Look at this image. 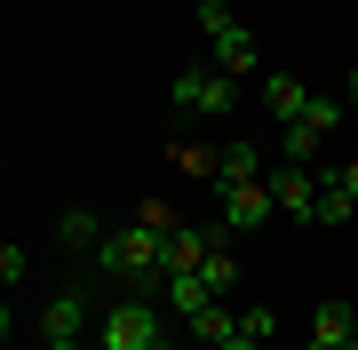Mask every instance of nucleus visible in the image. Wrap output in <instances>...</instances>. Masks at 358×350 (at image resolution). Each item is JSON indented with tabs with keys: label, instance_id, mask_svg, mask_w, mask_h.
<instances>
[{
	"label": "nucleus",
	"instance_id": "1",
	"mask_svg": "<svg viewBox=\"0 0 358 350\" xmlns=\"http://www.w3.org/2000/svg\"><path fill=\"white\" fill-rule=\"evenodd\" d=\"M96 263H103V279H120L128 295H152V286L167 279V231L159 223H128V231H103V247H96Z\"/></svg>",
	"mask_w": 358,
	"mask_h": 350
},
{
	"label": "nucleus",
	"instance_id": "2",
	"mask_svg": "<svg viewBox=\"0 0 358 350\" xmlns=\"http://www.w3.org/2000/svg\"><path fill=\"white\" fill-rule=\"evenodd\" d=\"M159 342H167V326H159V302H152V295L112 302V311H103V326L88 335V350H159Z\"/></svg>",
	"mask_w": 358,
	"mask_h": 350
},
{
	"label": "nucleus",
	"instance_id": "3",
	"mask_svg": "<svg viewBox=\"0 0 358 350\" xmlns=\"http://www.w3.org/2000/svg\"><path fill=\"white\" fill-rule=\"evenodd\" d=\"M199 32H207V64L215 72H231V80L255 72V32H247L223 0H199Z\"/></svg>",
	"mask_w": 358,
	"mask_h": 350
},
{
	"label": "nucleus",
	"instance_id": "4",
	"mask_svg": "<svg viewBox=\"0 0 358 350\" xmlns=\"http://www.w3.org/2000/svg\"><path fill=\"white\" fill-rule=\"evenodd\" d=\"M167 104H176V112H199V119H223L239 96H231V72H215V64H183L176 80H167Z\"/></svg>",
	"mask_w": 358,
	"mask_h": 350
},
{
	"label": "nucleus",
	"instance_id": "5",
	"mask_svg": "<svg viewBox=\"0 0 358 350\" xmlns=\"http://www.w3.org/2000/svg\"><path fill=\"white\" fill-rule=\"evenodd\" d=\"M40 342H88V286H64L40 302Z\"/></svg>",
	"mask_w": 358,
	"mask_h": 350
},
{
	"label": "nucleus",
	"instance_id": "6",
	"mask_svg": "<svg viewBox=\"0 0 358 350\" xmlns=\"http://www.w3.org/2000/svg\"><path fill=\"white\" fill-rule=\"evenodd\" d=\"M271 183V207L294 215V223H319V175L310 168H279V175H263Z\"/></svg>",
	"mask_w": 358,
	"mask_h": 350
},
{
	"label": "nucleus",
	"instance_id": "7",
	"mask_svg": "<svg viewBox=\"0 0 358 350\" xmlns=\"http://www.w3.org/2000/svg\"><path fill=\"white\" fill-rule=\"evenodd\" d=\"M271 215H279V207H271V183L263 175L255 183H223V223H231V231H263Z\"/></svg>",
	"mask_w": 358,
	"mask_h": 350
},
{
	"label": "nucleus",
	"instance_id": "8",
	"mask_svg": "<svg viewBox=\"0 0 358 350\" xmlns=\"http://www.w3.org/2000/svg\"><path fill=\"white\" fill-rule=\"evenodd\" d=\"M263 104L279 112V128H287V119H303L310 88H303V80H294V72H263Z\"/></svg>",
	"mask_w": 358,
	"mask_h": 350
},
{
	"label": "nucleus",
	"instance_id": "9",
	"mask_svg": "<svg viewBox=\"0 0 358 350\" xmlns=\"http://www.w3.org/2000/svg\"><path fill=\"white\" fill-rule=\"evenodd\" d=\"M255 175H263V152L247 136H231L223 152H215V183H255Z\"/></svg>",
	"mask_w": 358,
	"mask_h": 350
},
{
	"label": "nucleus",
	"instance_id": "10",
	"mask_svg": "<svg viewBox=\"0 0 358 350\" xmlns=\"http://www.w3.org/2000/svg\"><path fill=\"white\" fill-rule=\"evenodd\" d=\"M56 239H64L72 255H96V247H103V215H96V207H64V223H56Z\"/></svg>",
	"mask_w": 358,
	"mask_h": 350
},
{
	"label": "nucleus",
	"instance_id": "11",
	"mask_svg": "<svg viewBox=\"0 0 358 350\" xmlns=\"http://www.w3.org/2000/svg\"><path fill=\"white\" fill-rule=\"evenodd\" d=\"M159 286H167V311H176V319H192V311H207V302H215V295H207V279H199V271H167Z\"/></svg>",
	"mask_w": 358,
	"mask_h": 350
},
{
	"label": "nucleus",
	"instance_id": "12",
	"mask_svg": "<svg viewBox=\"0 0 358 350\" xmlns=\"http://www.w3.org/2000/svg\"><path fill=\"white\" fill-rule=\"evenodd\" d=\"M358 335V319H350V302H319V319H310V342H327V350H343Z\"/></svg>",
	"mask_w": 358,
	"mask_h": 350
},
{
	"label": "nucleus",
	"instance_id": "13",
	"mask_svg": "<svg viewBox=\"0 0 358 350\" xmlns=\"http://www.w3.org/2000/svg\"><path fill=\"white\" fill-rule=\"evenodd\" d=\"M183 326H192V342H231V326H239V311H231V302H207V311H192V319H183Z\"/></svg>",
	"mask_w": 358,
	"mask_h": 350
},
{
	"label": "nucleus",
	"instance_id": "14",
	"mask_svg": "<svg viewBox=\"0 0 358 350\" xmlns=\"http://www.w3.org/2000/svg\"><path fill=\"white\" fill-rule=\"evenodd\" d=\"M319 128H303V119H287V128H279V152H287V168H319Z\"/></svg>",
	"mask_w": 358,
	"mask_h": 350
},
{
	"label": "nucleus",
	"instance_id": "15",
	"mask_svg": "<svg viewBox=\"0 0 358 350\" xmlns=\"http://www.w3.org/2000/svg\"><path fill=\"white\" fill-rule=\"evenodd\" d=\"M199 279H207V295H215V302H231V286H239V255H231V247H207Z\"/></svg>",
	"mask_w": 358,
	"mask_h": 350
},
{
	"label": "nucleus",
	"instance_id": "16",
	"mask_svg": "<svg viewBox=\"0 0 358 350\" xmlns=\"http://www.w3.org/2000/svg\"><path fill=\"white\" fill-rule=\"evenodd\" d=\"M358 207H350V191H343V183H334V175H319V223H350Z\"/></svg>",
	"mask_w": 358,
	"mask_h": 350
},
{
	"label": "nucleus",
	"instance_id": "17",
	"mask_svg": "<svg viewBox=\"0 0 358 350\" xmlns=\"http://www.w3.org/2000/svg\"><path fill=\"white\" fill-rule=\"evenodd\" d=\"M303 128L334 136V128H343V96H310V104H303Z\"/></svg>",
	"mask_w": 358,
	"mask_h": 350
},
{
	"label": "nucleus",
	"instance_id": "18",
	"mask_svg": "<svg viewBox=\"0 0 358 350\" xmlns=\"http://www.w3.org/2000/svg\"><path fill=\"white\" fill-rule=\"evenodd\" d=\"M24 271H32V263H24V247H8V239H0V295H8V286H24Z\"/></svg>",
	"mask_w": 358,
	"mask_h": 350
},
{
	"label": "nucleus",
	"instance_id": "19",
	"mask_svg": "<svg viewBox=\"0 0 358 350\" xmlns=\"http://www.w3.org/2000/svg\"><path fill=\"white\" fill-rule=\"evenodd\" d=\"M239 335H255V342H271V335H279V319H271L263 302H247V311H239Z\"/></svg>",
	"mask_w": 358,
	"mask_h": 350
},
{
	"label": "nucleus",
	"instance_id": "20",
	"mask_svg": "<svg viewBox=\"0 0 358 350\" xmlns=\"http://www.w3.org/2000/svg\"><path fill=\"white\" fill-rule=\"evenodd\" d=\"M8 342H16V302L0 295V350H8Z\"/></svg>",
	"mask_w": 358,
	"mask_h": 350
},
{
	"label": "nucleus",
	"instance_id": "21",
	"mask_svg": "<svg viewBox=\"0 0 358 350\" xmlns=\"http://www.w3.org/2000/svg\"><path fill=\"white\" fill-rule=\"evenodd\" d=\"M334 183H343V191H350V207H358V159H343V168H334Z\"/></svg>",
	"mask_w": 358,
	"mask_h": 350
},
{
	"label": "nucleus",
	"instance_id": "22",
	"mask_svg": "<svg viewBox=\"0 0 358 350\" xmlns=\"http://www.w3.org/2000/svg\"><path fill=\"white\" fill-rule=\"evenodd\" d=\"M223 350H263V342H255V335H239V326H231V342H223Z\"/></svg>",
	"mask_w": 358,
	"mask_h": 350
},
{
	"label": "nucleus",
	"instance_id": "23",
	"mask_svg": "<svg viewBox=\"0 0 358 350\" xmlns=\"http://www.w3.org/2000/svg\"><path fill=\"white\" fill-rule=\"evenodd\" d=\"M40 350H88V342H40Z\"/></svg>",
	"mask_w": 358,
	"mask_h": 350
},
{
	"label": "nucleus",
	"instance_id": "24",
	"mask_svg": "<svg viewBox=\"0 0 358 350\" xmlns=\"http://www.w3.org/2000/svg\"><path fill=\"white\" fill-rule=\"evenodd\" d=\"M183 350H215V342H183Z\"/></svg>",
	"mask_w": 358,
	"mask_h": 350
},
{
	"label": "nucleus",
	"instance_id": "25",
	"mask_svg": "<svg viewBox=\"0 0 358 350\" xmlns=\"http://www.w3.org/2000/svg\"><path fill=\"white\" fill-rule=\"evenodd\" d=\"M350 104H358V72H350Z\"/></svg>",
	"mask_w": 358,
	"mask_h": 350
},
{
	"label": "nucleus",
	"instance_id": "26",
	"mask_svg": "<svg viewBox=\"0 0 358 350\" xmlns=\"http://www.w3.org/2000/svg\"><path fill=\"white\" fill-rule=\"evenodd\" d=\"M303 350H327V342H303Z\"/></svg>",
	"mask_w": 358,
	"mask_h": 350
},
{
	"label": "nucleus",
	"instance_id": "27",
	"mask_svg": "<svg viewBox=\"0 0 358 350\" xmlns=\"http://www.w3.org/2000/svg\"><path fill=\"white\" fill-rule=\"evenodd\" d=\"M343 350H358V335H350V342H343Z\"/></svg>",
	"mask_w": 358,
	"mask_h": 350
}]
</instances>
